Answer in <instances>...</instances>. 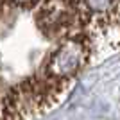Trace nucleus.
Returning <instances> with one entry per match:
<instances>
[{
  "instance_id": "f257e3e1",
  "label": "nucleus",
  "mask_w": 120,
  "mask_h": 120,
  "mask_svg": "<svg viewBox=\"0 0 120 120\" xmlns=\"http://www.w3.org/2000/svg\"><path fill=\"white\" fill-rule=\"evenodd\" d=\"M116 50L120 0H0V120L47 111Z\"/></svg>"
}]
</instances>
